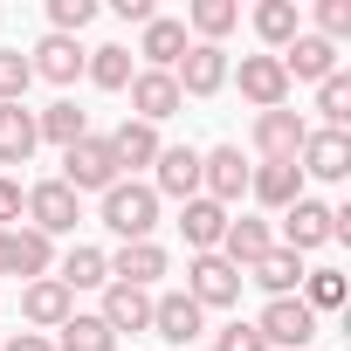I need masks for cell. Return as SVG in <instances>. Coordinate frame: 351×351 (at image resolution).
<instances>
[{
	"mask_svg": "<svg viewBox=\"0 0 351 351\" xmlns=\"http://www.w3.org/2000/svg\"><path fill=\"white\" fill-rule=\"evenodd\" d=\"M117 180H124V172H117V158H110V145H104L97 131H90V138H76V145L62 152V186H69L76 200H83V193H97V200H104Z\"/></svg>",
	"mask_w": 351,
	"mask_h": 351,
	"instance_id": "7a4b0ae2",
	"label": "cell"
},
{
	"mask_svg": "<svg viewBox=\"0 0 351 351\" xmlns=\"http://www.w3.org/2000/svg\"><path fill=\"white\" fill-rule=\"evenodd\" d=\"M83 62H90V49H83L76 35H42V42H35V56H28V69H35V76H49V83H76V76H83Z\"/></svg>",
	"mask_w": 351,
	"mask_h": 351,
	"instance_id": "d6986e66",
	"label": "cell"
},
{
	"mask_svg": "<svg viewBox=\"0 0 351 351\" xmlns=\"http://www.w3.org/2000/svg\"><path fill=\"white\" fill-rule=\"evenodd\" d=\"M97 21V0H49V35H83Z\"/></svg>",
	"mask_w": 351,
	"mask_h": 351,
	"instance_id": "8d00e7d4",
	"label": "cell"
},
{
	"mask_svg": "<svg viewBox=\"0 0 351 351\" xmlns=\"http://www.w3.org/2000/svg\"><path fill=\"white\" fill-rule=\"evenodd\" d=\"M104 228H110L117 241H152V228H158V193H152L145 180H117V186L104 193Z\"/></svg>",
	"mask_w": 351,
	"mask_h": 351,
	"instance_id": "6da1fadb",
	"label": "cell"
},
{
	"mask_svg": "<svg viewBox=\"0 0 351 351\" xmlns=\"http://www.w3.org/2000/svg\"><path fill=\"white\" fill-rule=\"evenodd\" d=\"M241 282H262V289H269V303H276V296H296V289H303V255L269 248V255H262V262H255Z\"/></svg>",
	"mask_w": 351,
	"mask_h": 351,
	"instance_id": "83f0119b",
	"label": "cell"
},
{
	"mask_svg": "<svg viewBox=\"0 0 351 351\" xmlns=\"http://www.w3.org/2000/svg\"><path fill=\"white\" fill-rule=\"evenodd\" d=\"M296 172L303 180H344L351 172V131H324V124H310V138H303V152H296Z\"/></svg>",
	"mask_w": 351,
	"mask_h": 351,
	"instance_id": "30bf717a",
	"label": "cell"
},
{
	"mask_svg": "<svg viewBox=\"0 0 351 351\" xmlns=\"http://www.w3.org/2000/svg\"><path fill=\"white\" fill-rule=\"evenodd\" d=\"M0 351H56L42 330H21V337H0Z\"/></svg>",
	"mask_w": 351,
	"mask_h": 351,
	"instance_id": "60d3db41",
	"label": "cell"
},
{
	"mask_svg": "<svg viewBox=\"0 0 351 351\" xmlns=\"http://www.w3.org/2000/svg\"><path fill=\"white\" fill-rule=\"evenodd\" d=\"M28 83H35L28 56H21V49H0V104H21V97H28Z\"/></svg>",
	"mask_w": 351,
	"mask_h": 351,
	"instance_id": "d590c367",
	"label": "cell"
},
{
	"mask_svg": "<svg viewBox=\"0 0 351 351\" xmlns=\"http://www.w3.org/2000/svg\"><path fill=\"white\" fill-rule=\"evenodd\" d=\"M104 269H110V282H124V289H152V282L172 269V255H165L158 241H124L117 255H104Z\"/></svg>",
	"mask_w": 351,
	"mask_h": 351,
	"instance_id": "9a60e30c",
	"label": "cell"
},
{
	"mask_svg": "<svg viewBox=\"0 0 351 351\" xmlns=\"http://www.w3.org/2000/svg\"><path fill=\"white\" fill-rule=\"evenodd\" d=\"M241 193H248V158H241V145H214V152H200V200L234 207Z\"/></svg>",
	"mask_w": 351,
	"mask_h": 351,
	"instance_id": "ba28073f",
	"label": "cell"
},
{
	"mask_svg": "<svg viewBox=\"0 0 351 351\" xmlns=\"http://www.w3.org/2000/svg\"><path fill=\"white\" fill-rule=\"evenodd\" d=\"M248 193H255L269 214H282V207L303 200V172H296V165H248Z\"/></svg>",
	"mask_w": 351,
	"mask_h": 351,
	"instance_id": "d4e9b609",
	"label": "cell"
},
{
	"mask_svg": "<svg viewBox=\"0 0 351 351\" xmlns=\"http://www.w3.org/2000/svg\"><path fill=\"white\" fill-rule=\"evenodd\" d=\"M21 317H28V330H62L69 317H76V296L56 282V276H42V282H21Z\"/></svg>",
	"mask_w": 351,
	"mask_h": 351,
	"instance_id": "2e32d148",
	"label": "cell"
},
{
	"mask_svg": "<svg viewBox=\"0 0 351 351\" xmlns=\"http://www.w3.org/2000/svg\"><path fill=\"white\" fill-rule=\"evenodd\" d=\"M56 282L76 296V289H104L110 282V269H104V248H90V241H76L69 255H62V269H56Z\"/></svg>",
	"mask_w": 351,
	"mask_h": 351,
	"instance_id": "4dcf8cb0",
	"label": "cell"
},
{
	"mask_svg": "<svg viewBox=\"0 0 351 351\" xmlns=\"http://www.w3.org/2000/svg\"><path fill=\"white\" fill-rule=\"evenodd\" d=\"M255 330H262L269 351H310V337H317V310H310L303 296H276V303H262Z\"/></svg>",
	"mask_w": 351,
	"mask_h": 351,
	"instance_id": "3957f363",
	"label": "cell"
},
{
	"mask_svg": "<svg viewBox=\"0 0 351 351\" xmlns=\"http://www.w3.org/2000/svg\"><path fill=\"white\" fill-rule=\"evenodd\" d=\"M8 269H14L21 282L56 276V241H49V234H35V228H8Z\"/></svg>",
	"mask_w": 351,
	"mask_h": 351,
	"instance_id": "44dd1931",
	"label": "cell"
},
{
	"mask_svg": "<svg viewBox=\"0 0 351 351\" xmlns=\"http://www.w3.org/2000/svg\"><path fill=\"white\" fill-rule=\"evenodd\" d=\"M83 76H90L97 90H131V76H138V62H131V49H124V42H104V49H90V62H83Z\"/></svg>",
	"mask_w": 351,
	"mask_h": 351,
	"instance_id": "f546056e",
	"label": "cell"
},
{
	"mask_svg": "<svg viewBox=\"0 0 351 351\" xmlns=\"http://www.w3.org/2000/svg\"><path fill=\"white\" fill-rule=\"evenodd\" d=\"M0 276H14V269H8V228H0Z\"/></svg>",
	"mask_w": 351,
	"mask_h": 351,
	"instance_id": "7bdbcfd3",
	"label": "cell"
},
{
	"mask_svg": "<svg viewBox=\"0 0 351 351\" xmlns=\"http://www.w3.org/2000/svg\"><path fill=\"white\" fill-rule=\"evenodd\" d=\"M97 317L110 324V337H124V330H152V289L104 282V310H97Z\"/></svg>",
	"mask_w": 351,
	"mask_h": 351,
	"instance_id": "7402d4cb",
	"label": "cell"
},
{
	"mask_svg": "<svg viewBox=\"0 0 351 351\" xmlns=\"http://www.w3.org/2000/svg\"><path fill=\"white\" fill-rule=\"evenodd\" d=\"M35 138H42V145H62V152H69L76 138H90V110H76L69 97H56L49 110H35Z\"/></svg>",
	"mask_w": 351,
	"mask_h": 351,
	"instance_id": "484cf974",
	"label": "cell"
},
{
	"mask_svg": "<svg viewBox=\"0 0 351 351\" xmlns=\"http://www.w3.org/2000/svg\"><path fill=\"white\" fill-rule=\"evenodd\" d=\"M269 248H276V228H269V221H255V214H241V221H228V234H221V248H214V255H221L228 269H241V276H248Z\"/></svg>",
	"mask_w": 351,
	"mask_h": 351,
	"instance_id": "ac0fdd59",
	"label": "cell"
},
{
	"mask_svg": "<svg viewBox=\"0 0 351 351\" xmlns=\"http://www.w3.org/2000/svg\"><path fill=\"white\" fill-rule=\"evenodd\" d=\"M186 49H193L186 21H165V14H152V21H145V35H138V56H145V69H165V76H172V62H180Z\"/></svg>",
	"mask_w": 351,
	"mask_h": 351,
	"instance_id": "ffe728a7",
	"label": "cell"
},
{
	"mask_svg": "<svg viewBox=\"0 0 351 351\" xmlns=\"http://www.w3.org/2000/svg\"><path fill=\"white\" fill-rule=\"evenodd\" d=\"M317 110H324V131H344V124H351V76H344V69L317 83Z\"/></svg>",
	"mask_w": 351,
	"mask_h": 351,
	"instance_id": "836d02e7",
	"label": "cell"
},
{
	"mask_svg": "<svg viewBox=\"0 0 351 351\" xmlns=\"http://www.w3.org/2000/svg\"><path fill=\"white\" fill-rule=\"evenodd\" d=\"M241 28V8L234 0H193L186 8V35L193 42H221V35H234Z\"/></svg>",
	"mask_w": 351,
	"mask_h": 351,
	"instance_id": "d6a6232c",
	"label": "cell"
},
{
	"mask_svg": "<svg viewBox=\"0 0 351 351\" xmlns=\"http://www.w3.org/2000/svg\"><path fill=\"white\" fill-rule=\"evenodd\" d=\"M158 200H200V152L193 145H158V158H152V180H145Z\"/></svg>",
	"mask_w": 351,
	"mask_h": 351,
	"instance_id": "8992f818",
	"label": "cell"
},
{
	"mask_svg": "<svg viewBox=\"0 0 351 351\" xmlns=\"http://www.w3.org/2000/svg\"><path fill=\"white\" fill-rule=\"evenodd\" d=\"M110 8H117V14H124V21H138V28H145V21H152V14H158V8H152V0H110Z\"/></svg>",
	"mask_w": 351,
	"mask_h": 351,
	"instance_id": "b9f144b4",
	"label": "cell"
},
{
	"mask_svg": "<svg viewBox=\"0 0 351 351\" xmlns=\"http://www.w3.org/2000/svg\"><path fill=\"white\" fill-rule=\"evenodd\" d=\"M228 49L221 42H193L180 62H172V83H180V97H221L228 90Z\"/></svg>",
	"mask_w": 351,
	"mask_h": 351,
	"instance_id": "52a82bcc",
	"label": "cell"
},
{
	"mask_svg": "<svg viewBox=\"0 0 351 351\" xmlns=\"http://www.w3.org/2000/svg\"><path fill=\"white\" fill-rule=\"evenodd\" d=\"M214 351H269V344L255 324H228V330H214Z\"/></svg>",
	"mask_w": 351,
	"mask_h": 351,
	"instance_id": "ab89813d",
	"label": "cell"
},
{
	"mask_svg": "<svg viewBox=\"0 0 351 351\" xmlns=\"http://www.w3.org/2000/svg\"><path fill=\"white\" fill-rule=\"evenodd\" d=\"M186 296L200 310H234L241 303V269H228L221 255H193L186 262Z\"/></svg>",
	"mask_w": 351,
	"mask_h": 351,
	"instance_id": "9c48e42d",
	"label": "cell"
},
{
	"mask_svg": "<svg viewBox=\"0 0 351 351\" xmlns=\"http://www.w3.org/2000/svg\"><path fill=\"white\" fill-rule=\"evenodd\" d=\"M152 330H158L165 344H193V337H207V310H200L186 289H158V296H152Z\"/></svg>",
	"mask_w": 351,
	"mask_h": 351,
	"instance_id": "8fae6325",
	"label": "cell"
},
{
	"mask_svg": "<svg viewBox=\"0 0 351 351\" xmlns=\"http://www.w3.org/2000/svg\"><path fill=\"white\" fill-rule=\"evenodd\" d=\"M21 214H28V186L14 172H0V228H21Z\"/></svg>",
	"mask_w": 351,
	"mask_h": 351,
	"instance_id": "f35d334b",
	"label": "cell"
},
{
	"mask_svg": "<svg viewBox=\"0 0 351 351\" xmlns=\"http://www.w3.org/2000/svg\"><path fill=\"white\" fill-rule=\"evenodd\" d=\"M330 241V207L324 200H296V207H282V234H276V248H289V255H310V248H324Z\"/></svg>",
	"mask_w": 351,
	"mask_h": 351,
	"instance_id": "5bb4252c",
	"label": "cell"
},
{
	"mask_svg": "<svg viewBox=\"0 0 351 351\" xmlns=\"http://www.w3.org/2000/svg\"><path fill=\"white\" fill-rule=\"evenodd\" d=\"M180 110H186V97H180V83H172L165 69H138V76H131V117H138V124L158 131L165 117H180Z\"/></svg>",
	"mask_w": 351,
	"mask_h": 351,
	"instance_id": "7c38bea8",
	"label": "cell"
},
{
	"mask_svg": "<svg viewBox=\"0 0 351 351\" xmlns=\"http://www.w3.org/2000/svg\"><path fill=\"white\" fill-rule=\"evenodd\" d=\"M76 221H83V200L62 186V180H42V186H28V214H21V228H35V234H76Z\"/></svg>",
	"mask_w": 351,
	"mask_h": 351,
	"instance_id": "5b68a950",
	"label": "cell"
},
{
	"mask_svg": "<svg viewBox=\"0 0 351 351\" xmlns=\"http://www.w3.org/2000/svg\"><path fill=\"white\" fill-rule=\"evenodd\" d=\"M35 110L28 104H0V172H14V165H28L35 158Z\"/></svg>",
	"mask_w": 351,
	"mask_h": 351,
	"instance_id": "603a6c76",
	"label": "cell"
},
{
	"mask_svg": "<svg viewBox=\"0 0 351 351\" xmlns=\"http://www.w3.org/2000/svg\"><path fill=\"white\" fill-rule=\"evenodd\" d=\"M255 35L269 42V56H282V49L303 35V14H296V0H262V8H255Z\"/></svg>",
	"mask_w": 351,
	"mask_h": 351,
	"instance_id": "f1b7e54d",
	"label": "cell"
},
{
	"mask_svg": "<svg viewBox=\"0 0 351 351\" xmlns=\"http://www.w3.org/2000/svg\"><path fill=\"white\" fill-rule=\"evenodd\" d=\"M276 62H282L289 90H296V83H324V76H337V49H330L324 35H310V28H303V35H296V42H289Z\"/></svg>",
	"mask_w": 351,
	"mask_h": 351,
	"instance_id": "e0dca14e",
	"label": "cell"
},
{
	"mask_svg": "<svg viewBox=\"0 0 351 351\" xmlns=\"http://www.w3.org/2000/svg\"><path fill=\"white\" fill-rule=\"evenodd\" d=\"M228 76L241 83V97H248L255 110H282V104H289V76H282L276 56H241V69H228Z\"/></svg>",
	"mask_w": 351,
	"mask_h": 351,
	"instance_id": "4fadbf2b",
	"label": "cell"
},
{
	"mask_svg": "<svg viewBox=\"0 0 351 351\" xmlns=\"http://www.w3.org/2000/svg\"><path fill=\"white\" fill-rule=\"evenodd\" d=\"M104 145H110L117 172H138V165H152V158H158V131H152V124H138V117H124Z\"/></svg>",
	"mask_w": 351,
	"mask_h": 351,
	"instance_id": "4316f807",
	"label": "cell"
},
{
	"mask_svg": "<svg viewBox=\"0 0 351 351\" xmlns=\"http://www.w3.org/2000/svg\"><path fill=\"white\" fill-rule=\"evenodd\" d=\"M310 124L282 104V110H255V165H296Z\"/></svg>",
	"mask_w": 351,
	"mask_h": 351,
	"instance_id": "277c9868",
	"label": "cell"
},
{
	"mask_svg": "<svg viewBox=\"0 0 351 351\" xmlns=\"http://www.w3.org/2000/svg\"><path fill=\"white\" fill-rule=\"evenodd\" d=\"M317 35H324L330 49L351 35V0H317Z\"/></svg>",
	"mask_w": 351,
	"mask_h": 351,
	"instance_id": "74e56055",
	"label": "cell"
},
{
	"mask_svg": "<svg viewBox=\"0 0 351 351\" xmlns=\"http://www.w3.org/2000/svg\"><path fill=\"white\" fill-rule=\"evenodd\" d=\"M49 344H56V351H117V337H110V324H104L97 310H76Z\"/></svg>",
	"mask_w": 351,
	"mask_h": 351,
	"instance_id": "1f68e13d",
	"label": "cell"
},
{
	"mask_svg": "<svg viewBox=\"0 0 351 351\" xmlns=\"http://www.w3.org/2000/svg\"><path fill=\"white\" fill-rule=\"evenodd\" d=\"M310 310H344V276L337 269H303V289H296Z\"/></svg>",
	"mask_w": 351,
	"mask_h": 351,
	"instance_id": "e575fe53",
	"label": "cell"
},
{
	"mask_svg": "<svg viewBox=\"0 0 351 351\" xmlns=\"http://www.w3.org/2000/svg\"><path fill=\"white\" fill-rule=\"evenodd\" d=\"M228 221H234V214H228V207H214V200H186V207H180V234H186V248H193V255H214V248H221V234H228Z\"/></svg>",
	"mask_w": 351,
	"mask_h": 351,
	"instance_id": "cb8c5ba5",
	"label": "cell"
}]
</instances>
